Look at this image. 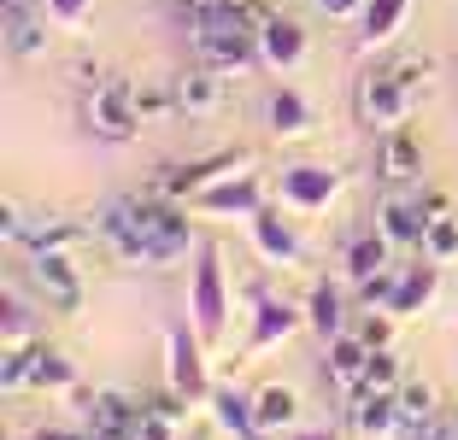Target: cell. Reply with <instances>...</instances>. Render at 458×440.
<instances>
[{"label": "cell", "mask_w": 458, "mask_h": 440, "mask_svg": "<svg viewBox=\"0 0 458 440\" xmlns=\"http://www.w3.org/2000/svg\"><path fill=\"white\" fill-rule=\"evenodd\" d=\"M165 359H171V382H176V393H200V387H206L200 347H194V329H171V334H165Z\"/></svg>", "instance_id": "cell-7"}, {"label": "cell", "mask_w": 458, "mask_h": 440, "mask_svg": "<svg viewBox=\"0 0 458 440\" xmlns=\"http://www.w3.org/2000/svg\"><path fill=\"white\" fill-rule=\"evenodd\" d=\"M388 247H394V241L382 235V229H377V235H364V241H352V247H347V270L359 282L382 276V270H388Z\"/></svg>", "instance_id": "cell-17"}, {"label": "cell", "mask_w": 458, "mask_h": 440, "mask_svg": "<svg viewBox=\"0 0 458 440\" xmlns=\"http://www.w3.org/2000/svg\"><path fill=\"white\" fill-rule=\"evenodd\" d=\"M418 171H423V153H418V141L394 130L388 141H382V176H388V182H411Z\"/></svg>", "instance_id": "cell-16"}, {"label": "cell", "mask_w": 458, "mask_h": 440, "mask_svg": "<svg viewBox=\"0 0 458 440\" xmlns=\"http://www.w3.org/2000/svg\"><path fill=\"white\" fill-rule=\"evenodd\" d=\"M200 206L206 212H235V217H259V188L253 182H217V188H200Z\"/></svg>", "instance_id": "cell-13"}, {"label": "cell", "mask_w": 458, "mask_h": 440, "mask_svg": "<svg viewBox=\"0 0 458 440\" xmlns=\"http://www.w3.org/2000/svg\"><path fill=\"white\" fill-rule=\"evenodd\" d=\"M6 47H13V59L41 54V24H36V13H6Z\"/></svg>", "instance_id": "cell-26"}, {"label": "cell", "mask_w": 458, "mask_h": 440, "mask_svg": "<svg viewBox=\"0 0 458 440\" xmlns=\"http://www.w3.org/2000/svg\"><path fill=\"white\" fill-rule=\"evenodd\" d=\"M364 364H370V341H364V334H335V347H329V370H335L341 382H359Z\"/></svg>", "instance_id": "cell-20"}, {"label": "cell", "mask_w": 458, "mask_h": 440, "mask_svg": "<svg viewBox=\"0 0 458 440\" xmlns=\"http://www.w3.org/2000/svg\"><path fill=\"white\" fill-rule=\"evenodd\" d=\"M253 247L270 258V265H294V258H300V241L288 235V229L276 224L270 212H259V217H253Z\"/></svg>", "instance_id": "cell-14"}, {"label": "cell", "mask_w": 458, "mask_h": 440, "mask_svg": "<svg viewBox=\"0 0 458 440\" xmlns=\"http://www.w3.org/2000/svg\"><path fill=\"white\" fill-rule=\"evenodd\" d=\"M318 6H324L329 18H352V13H359V0H318Z\"/></svg>", "instance_id": "cell-35"}, {"label": "cell", "mask_w": 458, "mask_h": 440, "mask_svg": "<svg viewBox=\"0 0 458 440\" xmlns=\"http://www.w3.org/2000/svg\"><path fill=\"white\" fill-rule=\"evenodd\" d=\"M394 411H400V400H388L382 387L352 382V423H359V435H388V428H394Z\"/></svg>", "instance_id": "cell-9"}, {"label": "cell", "mask_w": 458, "mask_h": 440, "mask_svg": "<svg viewBox=\"0 0 458 440\" xmlns=\"http://www.w3.org/2000/svg\"><path fill=\"white\" fill-rule=\"evenodd\" d=\"M30 258H36V282H41V293H47L54 306H65V311L77 306V300H82V288H77V270H71L59 253H30Z\"/></svg>", "instance_id": "cell-10"}, {"label": "cell", "mask_w": 458, "mask_h": 440, "mask_svg": "<svg viewBox=\"0 0 458 440\" xmlns=\"http://www.w3.org/2000/svg\"><path fill=\"white\" fill-rule=\"evenodd\" d=\"M364 118L377 123V130H400L405 123V82H370L364 89Z\"/></svg>", "instance_id": "cell-11"}, {"label": "cell", "mask_w": 458, "mask_h": 440, "mask_svg": "<svg viewBox=\"0 0 458 440\" xmlns=\"http://www.w3.org/2000/svg\"><path fill=\"white\" fill-rule=\"evenodd\" d=\"M364 387H382V393H388L394 382H400V370H394V359L388 352H370V364H364V376H359Z\"/></svg>", "instance_id": "cell-30"}, {"label": "cell", "mask_w": 458, "mask_h": 440, "mask_svg": "<svg viewBox=\"0 0 458 440\" xmlns=\"http://www.w3.org/2000/svg\"><path fill=\"white\" fill-rule=\"evenodd\" d=\"M259 54H265L270 65H300L306 30H300L294 18H265V24H259Z\"/></svg>", "instance_id": "cell-8"}, {"label": "cell", "mask_w": 458, "mask_h": 440, "mask_svg": "<svg viewBox=\"0 0 458 440\" xmlns=\"http://www.w3.org/2000/svg\"><path fill=\"white\" fill-rule=\"evenodd\" d=\"M135 440H176V423L171 417H141V435Z\"/></svg>", "instance_id": "cell-32"}, {"label": "cell", "mask_w": 458, "mask_h": 440, "mask_svg": "<svg viewBox=\"0 0 458 440\" xmlns=\"http://www.w3.org/2000/svg\"><path fill=\"white\" fill-rule=\"evenodd\" d=\"M253 411H259V428H283L288 417H294V393H288V387H265L253 400Z\"/></svg>", "instance_id": "cell-27"}, {"label": "cell", "mask_w": 458, "mask_h": 440, "mask_svg": "<svg viewBox=\"0 0 458 440\" xmlns=\"http://www.w3.org/2000/svg\"><path fill=\"white\" fill-rule=\"evenodd\" d=\"M189 217H176V212H159V224H153V241H148V265H171V258L189 253Z\"/></svg>", "instance_id": "cell-12"}, {"label": "cell", "mask_w": 458, "mask_h": 440, "mask_svg": "<svg viewBox=\"0 0 458 440\" xmlns=\"http://www.w3.org/2000/svg\"><path fill=\"white\" fill-rule=\"evenodd\" d=\"M394 400H400V417H411V423H418V417L435 411V387H429V382H405Z\"/></svg>", "instance_id": "cell-29"}, {"label": "cell", "mask_w": 458, "mask_h": 440, "mask_svg": "<svg viewBox=\"0 0 458 440\" xmlns=\"http://www.w3.org/2000/svg\"><path fill=\"white\" fill-rule=\"evenodd\" d=\"M194 6H212V0H194Z\"/></svg>", "instance_id": "cell-39"}, {"label": "cell", "mask_w": 458, "mask_h": 440, "mask_svg": "<svg viewBox=\"0 0 458 440\" xmlns=\"http://www.w3.org/2000/svg\"><path fill=\"white\" fill-rule=\"evenodd\" d=\"M423 253L435 258V265H446V258H458V217H429V229H423Z\"/></svg>", "instance_id": "cell-25"}, {"label": "cell", "mask_w": 458, "mask_h": 440, "mask_svg": "<svg viewBox=\"0 0 458 440\" xmlns=\"http://www.w3.org/2000/svg\"><path fill=\"white\" fill-rule=\"evenodd\" d=\"M364 341H370V352H382V347H388V323H382V317H370V323H364Z\"/></svg>", "instance_id": "cell-34"}, {"label": "cell", "mask_w": 458, "mask_h": 440, "mask_svg": "<svg viewBox=\"0 0 458 440\" xmlns=\"http://www.w3.org/2000/svg\"><path fill=\"white\" fill-rule=\"evenodd\" d=\"M294 440H335V435H294Z\"/></svg>", "instance_id": "cell-38"}, {"label": "cell", "mask_w": 458, "mask_h": 440, "mask_svg": "<svg viewBox=\"0 0 458 440\" xmlns=\"http://www.w3.org/2000/svg\"><path fill=\"white\" fill-rule=\"evenodd\" d=\"M47 6H54L59 24H82V18H89V0H47Z\"/></svg>", "instance_id": "cell-33"}, {"label": "cell", "mask_w": 458, "mask_h": 440, "mask_svg": "<svg viewBox=\"0 0 458 440\" xmlns=\"http://www.w3.org/2000/svg\"><path fill=\"white\" fill-rule=\"evenodd\" d=\"M283 194L294 206H306V212H318V206L335 200V171H324V165H294V171H283Z\"/></svg>", "instance_id": "cell-6"}, {"label": "cell", "mask_w": 458, "mask_h": 440, "mask_svg": "<svg viewBox=\"0 0 458 440\" xmlns=\"http://www.w3.org/2000/svg\"><path fill=\"white\" fill-rule=\"evenodd\" d=\"M405 6H411V0H364V47H382V41L400 30Z\"/></svg>", "instance_id": "cell-18"}, {"label": "cell", "mask_w": 458, "mask_h": 440, "mask_svg": "<svg viewBox=\"0 0 458 440\" xmlns=\"http://www.w3.org/2000/svg\"><path fill=\"white\" fill-rule=\"evenodd\" d=\"M288 329H294V306H283V300H265V306H259V323H253V347L283 341Z\"/></svg>", "instance_id": "cell-24"}, {"label": "cell", "mask_w": 458, "mask_h": 440, "mask_svg": "<svg viewBox=\"0 0 458 440\" xmlns=\"http://www.w3.org/2000/svg\"><path fill=\"white\" fill-rule=\"evenodd\" d=\"M41 440H82V435H41Z\"/></svg>", "instance_id": "cell-37"}, {"label": "cell", "mask_w": 458, "mask_h": 440, "mask_svg": "<svg viewBox=\"0 0 458 440\" xmlns=\"http://www.w3.org/2000/svg\"><path fill=\"white\" fill-rule=\"evenodd\" d=\"M135 118H141V100H135L130 89H100V94H89V130L106 135V141H123V135L135 130Z\"/></svg>", "instance_id": "cell-2"}, {"label": "cell", "mask_w": 458, "mask_h": 440, "mask_svg": "<svg viewBox=\"0 0 458 440\" xmlns=\"http://www.w3.org/2000/svg\"><path fill=\"white\" fill-rule=\"evenodd\" d=\"M30 382H36V387H59V382H71V364L65 359H54V352H13V359H6V387H13V393H18V387H30Z\"/></svg>", "instance_id": "cell-3"}, {"label": "cell", "mask_w": 458, "mask_h": 440, "mask_svg": "<svg viewBox=\"0 0 458 440\" xmlns=\"http://www.w3.org/2000/svg\"><path fill=\"white\" fill-rule=\"evenodd\" d=\"M311 323H318L324 334H341L335 329V323H341V300H335V288H329V282H318V293H311Z\"/></svg>", "instance_id": "cell-28"}, {"label": "cell", "mask_w": 458, "mask_h": 440, "mask_svg": "<svg viewBox=\"0 0 458 440\" xmlns=\"http://www.w3.org/2000/svg\"><path fill=\"white\" fill-rule=\"evenodd\" d=\"M429 293H435V270H405V276L394 282L388 306L394 311H423V306H429Z\"/></svg>", "instance_id": "cell-22"}, {"label": "cell", "mask_w": 458, "mask_h": 440, "mask_svg": "<svg viewBox=\"0 0 458 440\" xmlns=\"http://www.w3.org/2000/svg\"><path fill=\"white\" fill-rule=\"evenodd\" d=\"M6 13H36V0H6Z\"/></svg>", "instance_id": "cell-36"}, {"label": "cell", "mask_w": 458, "mask_h": 440, "mask_svg": "<svg viewBox=\"0 0 458 440\" xmlns=\"http://www.w3.org/2000/svg\"><path fill=\"white\" fill-rule=\"evenodd\" d=\"M200 54L224 71H247L253 65V36L247 30H224V24H200Z\"/></svg>", "instance_id": "cell-4"}, {"label": "cell", "mask_w": 458, "mask_h": 440, "mask_svg": "<svg viewBox=\"0 0 458 440\" xmlns=\"http://www.w3.org/2000/svg\"><path fill=\"white\" fill-rule=\"evenodd\" d=\"M224 311H229L224 265H217V253H200V270H194V323H200V334H224Z\"/></svg>", "instance_id": "cell-1"}, {"label": "cell", "mask_w": 458, "mask_h": 440, "mask_svg": "<svg viewBox=\"0 0 458 440\" xmlns=\"http://www.w3.org/2000/svg\"><path fill=\"white\" fill-rule=\"evenodd\" d=\"M411 440H458V423L453 417H418V423H411Z\"/></svg>", "instance_id": "cell-31"}, {"label": "cell", "mask_w": 458, "mask_h": 440, "mask_svg": "<svg viewBox=\"0 0 458 440\" xmlns=\"http://www.w3.org/2000/svg\"><path fill=\"white\" fill-rule=\"evenodd\" d=\"M217 423H224L235 440H265V435H259V411L242 400V393H229V387L217 393Z\"/></svg>", "instance_id": "cell-21"}, {"label": "cell", "mask_w": 458, "mask_h": 440, "mask_svg": "<svg viewBox=\"0 0 458 440\" xmlns=\"http://www.w3.org/2000/svg\"><path fill=\"white\" fill-rule=\"evenodd\" d=\"M377 229L394 241V247H411V241H423V229H429V217L411 206V194H388V200L377 206Z\"/></svg>", "instance_id": "cell-5"}, {"label": "cell", "mask_w": 458, "mask_h": 440, "mask_svg": "<svg viewBox=\"0 0 458 440\" xmlns=\"http://www.w3.org/2000/svg\"><path fill=\"white\" fill-rule=\"evenodd\" d=\"M242 159H200V165H182V171H165L159 176V194H189L200 182H224V171H235Z\"/></svg>", "instance_id": "cell-15"}, {"label": "cell", "mask_w": 458, "mask_h": 440, "mask_svg": "<svg viewBox=\"0 0 458 440\" xmlns=\"http://www.w3.org/2000/svg\"><path fill=\"white\" fill-rule=\"evenodd\" d=\"M306 123H311V112H306V100H300L294 89L270 94V130L276 135H294V130H306Z\"/></svg>", "instance_id": "cell-23"}, {"label": "cell", "mask_w": 458, "mask_h": 440, "mask_svg": "<svg viewBox=\"0 0 458 440\" xmlns=\"http://www.w3.org/2000/svg\"><path fill=\"white\" fill-rule=\"evenodd\" d=\"M176 106L189 112V118H206L217 106V77L212 71H189V77L176 82Z\"/></svg>", "instance_id": "cell-19"}]
</instances>
